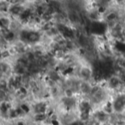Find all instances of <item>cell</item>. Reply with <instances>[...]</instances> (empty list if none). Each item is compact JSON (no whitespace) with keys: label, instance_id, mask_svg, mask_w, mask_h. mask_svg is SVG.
Returning a JSON list of instances; mask_svg holds the SVG:
<instances>
[]
</instances>
